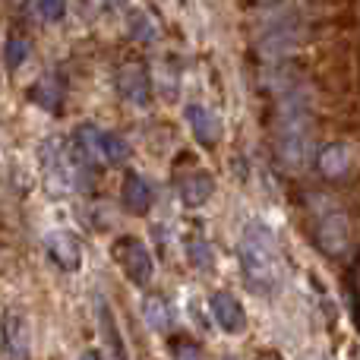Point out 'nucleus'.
<instances>
[{"label":"nucleus","mask_w":360,"mask_h":360,"mask_svg":"<svg viewBox=\"0 0 360 360\" xmlns=\"http://www.w3.org/2000/svg\"><path fill=\"white\" fill-rule=\"evenodd\" d=\"M275 152L288 171H304L316 155V124L304 89H281L275 108Z\"/></svg>","instance_id":"1"},{"label":"nucleus","mask_w":360,"mask_h":360,"mask_svg":"<svg viewBox=\"0 0 360 360\" xmlns=\"http://www.w3.org/2000/svg\"><path fill=\"white\" fill-rule=\"evenodd\" d=\"M240 275L256 294H272L281 281L278 243L262 221H247L240 234Z\"/></svg>","instance_id":"2"},{"label":"nucleus","mask_w":360,"mask_h":360,"mask_svg":"<svg viewBox=\"0 0 360 360\" xmlns=\"http://www.w3.org/2000/svg\"><path fill=\"white\" fill-rule=\"evenodd\" d=\"M111 253H114V259H117V266L124 269V275L136 288H146L152 281V275H155V262H152L149 247H146L139 237H120V240L114 243Z\"/></svg>","instance_id":"3"},{"label":"nucleus","mask_w":360,"mask_h":360,"mask_svg":"<svg viewBox=\"0 0 360 360\" xmlns=\"http://www.w3.org/2000/svg\"><path fill=\"white\" fill-rule=\"evenodd\" d=\"M316 243L329 256L345 253V247H348V215L338 205H326V212L316 215Z\"/></svg>","instance_id":"4"},{"label":"nucleus","mask_w":360,"mask_h":360,"mask_svg":"<svg viewBox=\"0 0 360 360\" xmlns=\"http://www.w3.org/2000/svg\"><path fill=\"white\" fill-rule=\"evenodd\" d=\"M297 41H300V22L294 16H278L262 32L259 51L266 57H281V54H291L297 48Z\"/></svg>","instance_id":"5"},{"label":"nucleus","mask_w":360,"mask_h":360,"mask_svg":"<svg viewBox=\"0 0 360 360\" xmlns=\"http://www.w3.org/2000/svg\"><path fill=\"white\" fill-rule=\"evenodd\" d=\"M0 335H4V357L6 360H29L32 345H29V323L19 310H6L4 323H0Z\"/></svg>","instance_id":"6"},{"label":"nucleus","mask_w":360,"mask_h":360,"mask_svg":"<svg viewBox=\"0 0 360 360\" xmlns=\"http://www.w3.org/2000/svg\"><path fill=\"white\" fill-rule=\"evenodd\" d=\"M149 89H152V82H149V70H146V63L130 60L117 70V92L124 95L127 101H133V105H146V101H149Z\"/></svg>","instance_id":"7"},{"label":"nucleus","mask_w":360,"mask_h":360,"mask_svg":"<svg viewBox=\"0 0 360 360\" xmlns=\"http://www.w3.org/2000/svg\"><path fill=\"white\" fill-rule=\"evenodd\" d=\"M48 256L63 269V272H76L82 266V250L70 231H51L48 234Z\"/></svg>","instance_id":"8"},{"label":"nucleus","mask_w":360,"mask_h":360,"mask_svg":"<svg viewBox=\"0 0 360 360\" xmlns=\"http://www.w3.org/2000/svg\"><path fill=\"white\" fill-rule=\"evenodd\" d=\"M209 307H212V316H215L218 329L231 332V335H237V332L243 329V323H247L243 307L237 304V297H231L228 291H215V294H212Z\"/></svg>","instance_id":"9"},{"label":"nucleus","mask_w":360,"mask_h":360,"mask_svg":"<svg viewBox=\"0 0 360 360\" xmlns=\"http://www.w3.org/2000/svg\"><path fill=\"white\" fill-rule=\"evenodd\" d=\"M316 168L323 177L329 180H342L351 171V149L345 143H326L316 152Z\"/></svg>","instance_id":"10"},{"label":"nucleus","mask_w":360,"mask_h":360,"mask_svg":"<svg viewBox=\"0 0 360 360\" xmlns=\"http://www.w3.org/2000/svg\"><path fill=\"white\" fill-rule=\"evenodd\" d=\"M186 124H190L193 136L202 146H212L218 136H221V120H218L215 111H209L205 105H186Z\"/></svg>","instance_id":"11"},{"label":"nucleus","mask_w":360,"mask_h":360,"mask_svg":"<svg viewBox=\"0 0 360 360\" xmlns=\"http://www.w3.org/2000/svg\"><path fill=\"white\" fill-rule=\"evenodd\" d=\"M120 199H124V205L133 212V215H146L152 205V186L149 180H143L139 174H127L124 177V190H120Z\"/></svg>","instance_id":"12"},{"label":"nucleus","mask_w":360,"mask_h":360,"mask_svg":"<svg viewBox=\"0 0 360 360\" xmlns=\"http://www.w3.org/2000/svg\"><path fill=\"white\" fill-rule=\"evenodd\" d=\"M180 199H184V205H190V209H196V205L209 202L212 199V190H215V184H212V177L205 174V171H193V174H186L180 180Z\"/></svg>","instance_id":"13"},{"label":"nucleus","mask_w":360,"mask_h":360,"mask_svg":"<svg viewBox=\"0 0 360 360\" xmlns=\"http://www.w3.org/2000/svg\"><path fill=\"white\" fill-rule=\"evenodd\" d=\"M143 316L155 332H168L171 329V307L165 304L162 297H146L143 300Z\"/></svg>","instance_id":"14"},{"label":"nucleus","mask_w":360,"mask_h":360,"mask_svg":"<svg viewBox=\"0 0 360 360\" xmlns=\"http://www.w3.org/2000/svg\"><path fill=\"white\" fill-rule=\"evenodd\" d=\"M101 149H105V165H124L127 158H130V146H127V139L114 136V133H105Z\"/></svg>","instance_id":"15"},{"label":"nucleus","mask_w":360,"mask_h":360,"mask_svg":"<svg viewBox=\"0 0 360 360\" xmlns=\"http://www.w3.org/2000/svg\"><path fill=\"white\" fill-rule=\"evenodd\" d=\"M130 35L136 41H155L158 38V25L149 13H133L130 16Z\"/></svg>","instance_id":"16"},{"label":"nucleus","mask_w":360,"mask_h":360,"mask_svg":"<svg viewBox=\"0 0 360 360\" xmlns=\"http://www.w3.org/2000/svg\"><path fill=\"white\" fill-rule=\"evenodd\" d=\"M29 54H32L29 38H22V35H10V41H6V48H4L6 63H10V67L16 70V67H22V63L29 60Z\"/></svg>","instance_id":"17"},{"label":"nucleus","mask_w":360,"mask_h":360,"mask_svg":"<svg viewBox=\"0 0 360 360\" xmlns=\"http://www.w3.org/2000/svg\"><path fill=\"white\" fill-rule=\"evenodd\" d=\"M32 101H38V105L48 108V111H57V108H60V89L48 79L35 82V89H32Z\"/></svg>","instance_id":"18"},{"label":"nucleus","mask_w":360,"mask_h":360,"mask_svg":"<svg viewBox=\"0 0 360 360\" xmlns=\"http://www.w3.org/2000/svg\"><path fill=\"white\" fill-rule=\"evenodd\" d=\"M35 10L44 22H57L67 13V0H35Z\"/></svg>","instance_id":"19"},{"label":"nucleus","mask_w":360,"mask_h":360,"mask_svg":"<svg viewBox=\"0 0 360 360\" xmlns=\"http://www.w3.org/2000/svg\"><path fill=\"white\" fill-rule=\"evenodd\" d=\"M174 360H202V351L190 342H180L174 345Z\"/></svg>","instance_id":"20"},{"label":"nucleus","mask_w":360,"mask_h":360,"mask_svg":"<svg viewBox=\"0 0 360 360\" xmlns=\"http://www.w3.org/2000/svg\"><path fill=\"white\" fill-rule=\"evenodd\" d=\"M190 256L199 262V269H209V253H205L202 243H193V247H190Z\"/></svg>","instance_id":"21"},{"label":"nucleus","mask_w":360,"mask_h":360,"mask_svg":"<svg viewBox=\"0 0 360 360\" xmlns=\"http://www.w3.org/2000/svg\"><path fill=\"white\" fill-rule=\"evenodd\" d=\"M79 360H101V354H98V351H86Z\"/></svg>","instance_id":"22"},{"label":"nucleus","mask_w":360,"mask_h":360,"mask_svg":"<svg viewBox=\"0 0 360 360\" xmlns=\"http://www.w3.org/2000/svg\"><path fill=\"white\" fill-rule=\"evenodd\" d=\"M259 360H278V354H266V357H259Z\"/></svg>","instance_id":"23"},{"label":"nucleus","mask_w":360,"mask_h":360,"mask_svg":"<svg viewBox=\"0 0 360 360\" xmlns=\"http://www.w3.org/2000/svg\"><path fill=\"white\" fill-rule=\"evenodd\" d=\"M259 4H266V6H269V4H278V0H259Z\"/></svg>","instance_id":"24"}]
</instances>
